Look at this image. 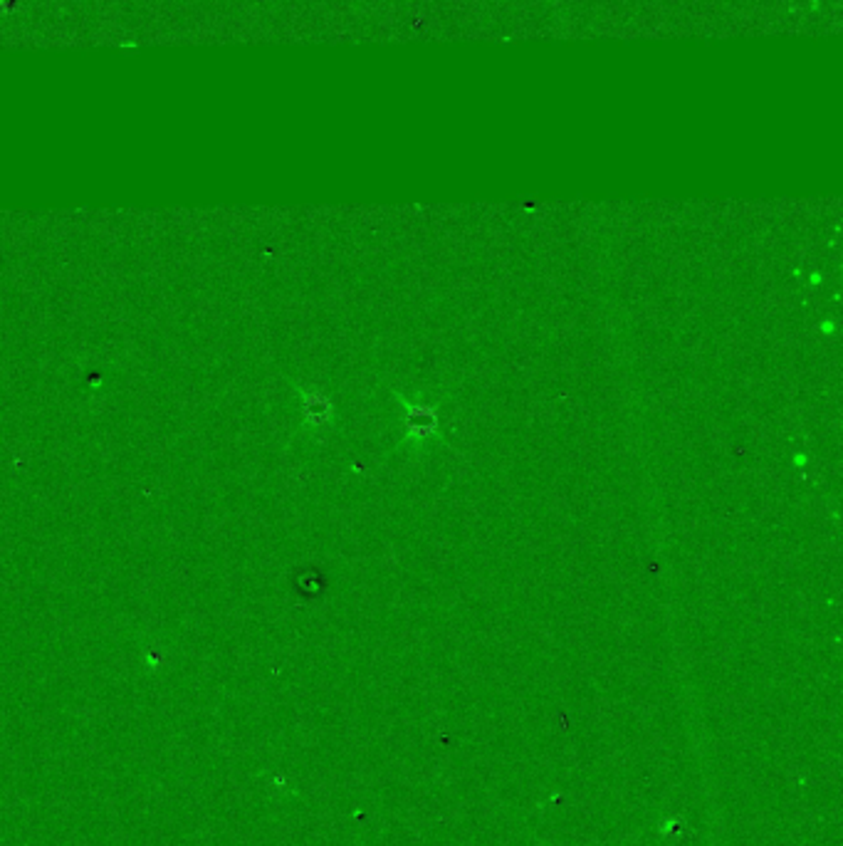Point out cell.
<instances>
[{
  "label": "cell",
  "instance_id": "obj_1",
  "mask_svg": "<svg viewBox=\"0 0 843 846\" xmlns=\"http://www.w3.org/2000/svg\"><path fill=\"white\" fill-rule=\"evenodd\" d=\"M401 406H403V423H406V436L401 441V445L409 444H423L428 438L438 436V428H441V419H438V406L435 403H413L406 402L403 396Z\"/></svg>",
  "mask_w": 843,
  "mask_h": 846
},
{
  "label": "cell",
  "instance_id": "obj_2",
  "mask_svg": "<svg viewBox=\"0 0 843 846\" xmlns=\"http://www.w3.org/2000/svg\"><path fill=\"white\" fill-rule=\"evenodd\" d=\"M295 389L302 396V421H305V428L309 431H317V428L327 426L329 421H332V402H329V396H324L319 392H309L305 386L295 384Z\"/></svg>",
  "mask_w": 843,
  "mask_h": 846
}]
</instances>
